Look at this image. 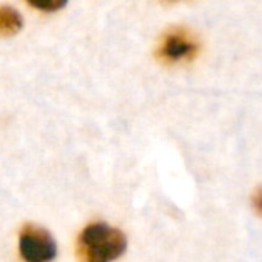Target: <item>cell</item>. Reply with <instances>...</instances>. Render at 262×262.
I'll return each instance as SVG.
<instances>
[{
	"mask_svg": "<svg viewBox=\"0 0 262 262\" xmlns=\"http://www.w3.org/2000/svg\"><path fill=\"white\" fill-rule=\"evenodd\" d=\"M127 247L121 230L106 224H89L78 238V253L83 262H112L118 259Z\"/></svg>",
	"mask_w": 262,
	"mask_h": 262,
	"instance_id": "cell-1",
	"label": "cell"
},
{
	"mask_svg": "<svg viewBox=\"0 0 262 262\" xmlns=\"http://www.w3.org/2000/svg\"><path fill=\"white\" fill-rule=\"evenodd\" d=\"M20 255L25 262H51L57 256V244L51 233L37 226H26L18 238Z\"/></svg>",
	"mask_w": 262,
	"mask_h": 262,
	"instance_id": "cell-2",
	"label": "cell"
},
{
	"mask_svg": "<svg viewBox=\"0 0 262 262\" xmlns=\"http://www.w3.org/2000/svg\"><path fill=\"white\" fill-rule=\"evenodd\" d=\"M198 54V43L183 29H175L163 38L158 55L167 63L192 60Z\"/></svg>",
	"mask_w": 262,
	"mask_h": 262,
	"instance_id": "cell-3",
	"label": "cell"
},
{
	"mask_svg": "<svg viewBox=\"0 0 262 262\" xmlns=\"http://www.w3.org/2000/svg\"><path fill=\"white\" fill-rule=\"evenodd\" d=\"M23 28V18L12 6H0V37H12Z\"/></svg>",
	"mask_w": 262,
	"mask_h": 262,
	"instance_id": "cell-4",
	"label": "cell"
},
{
	"mask_svg": "<svg viewBox=\"0 0 262 262\" xmlns=\"http://www.w3.org/2000/svg\"><path fill=\"white\" fill-rule=\"evenodd\" d=\"M28 3L37 9L52 12V11L61 9L68 3V0H28Z\"/></svg>",
	"mask_w": 262,
	"mask_h": 262,
	"instance_id": "cell-5",
	"label": "cell"
},
{
	"mask_svg": "<svg viewBox=\"0 0 262 262\" xmlns=\"http://www.w3.org/2000/svg\"><path fill=\"white\" fill-rule=\"evenodd\" d=\"M253 207H255V210L262 215V187H259L256 192H255V195H253Z\"/></svg>",
	"mask_w": 262,
	"mask_h": 262,
	"instance_id": "cell-6",
	"label": "cell"
}]
</instances>
